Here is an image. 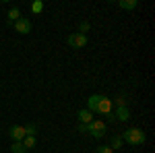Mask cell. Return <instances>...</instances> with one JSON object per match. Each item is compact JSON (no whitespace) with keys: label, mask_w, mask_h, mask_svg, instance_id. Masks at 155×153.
Instances as JSON below:
<instances>
[{"label":"cell","mask_w":155,"mask_h":153,"mask_svg":"<svg viewBox=\"0 0 155 153\" xmlns=\"http://www.w3.org/2000/svg\"><path fill=\"white\" fill-rule=\"evenodd\" d=\"M120 139H122V141H126L128 145H132V147H139V145H143V143H145L147 137H145V132L141 128H128L122 137H120Z\"/></svg>","instance_id":"6da1fadb"},{"label":"cell","mask_w":155,"mask_h":153,"mask_svg":"<svg viewBox=\"0 0 155 153\" xmlns=\"http://www.w3.org/2000/svg\"><path fill=\"white\" fill-rule=\"evenodd\" d=\"M87 132L93 135L95 139H101V137H106L107 126H106V122H101V120H93V122L87 124Z\"/></svg>","instance_id":"7a4b0ae2"},{"label":"cell","mask_w":155,"mask_h":153,"mask_svg":"<svg viewBox=\"0 0 155 153\" xmlns=\"http://www.w3.org/2000/svg\"><path fill=\"white\" fill-rule=\"evenodd\" d=\"M66 44H68L71 48H74V50H77V48H85L87 44H89V37L83 35V33H71L68 39H66Z\"/></svg>","instance_id":"3957f363"},{"label":"cell","mask_w":155,"mask_h":153,"mask_svg":"<svg viewBox=\"0 0 155 153\" xmlns=\"http://www.w3.org/2000/svg\"><path fill=\"white\" fill-rule=\"evenodd\" d=\"M112 110H114V101H112L110 97H106V95H101V99H99V104H97L95 112L107 116V114H112Z\"/></svg>","instance_id":"277c9868"},{"label":"cell","mask_w":155,"mask_h":153,"mask_svg":"<svg viewBox=\"0 0 155 153\" xmlns=\"http://www.w3.org/2000/svg\"><path fill=\"white\" fill-rule=\"evenodd\" d=\"M8 132H11V139L15 143H21L25 137H27V135H25V126H19V124L11 126V130H8Z\"/></svg>","instance_id":"5b68a950"},{"label":"cell","mask_w":155,"mask_h":153,"mask_svg":"<svg viewBox=\"0 0 155 153\" xmlns=\"http://www.w3.org/2000/svg\"><path fill=\"white\" fill-rule=\"evenodd\" d=\"M15 31H17V33H29V31H31V21H29L27 17H21V19L15 23Z\"/></svg>","instance_id":"8992f818"},{"label":"cell","mask_w":155,"mask_h":153,"mask_svg":"<svg viewBox=\"0 0 155 153\" xmlns=\"http://www.w3.org/2000/svg\"><path fill=\"white\" fill-rule=\"evenodd\" d=\"M114 118H116V120H120V122H126V120L130 118V112H128V108H126V106L116 108V112H114Z\"/></svg>","instance_id":"52a82bcc"},{"label":"cell","mask_w":155,"mask_h":153,"mask_svg":"<svg viewBox=\"0 0 155 153\" xmlns=\"http://www.w3.org/2000/svg\"><path fill=\"white\" fill-rule=\"evenodd\" d=\"M77 118H79V124H89V122H93V112L81 110V112L77 114Z\"/></svg>","instance_id":"ba28073f"},{"label":"cell","mask_w":155,"mask_h":153,"mask_svg":"<svg viewBox=\"0 0 155 153\" xmlns=\"http://www.w3.org/2000/svg\"><path fill=\"white\" fill-rule=\"evenodd\" d=\"M118 4H120V8H124V11H134L139 6V0H120Z\"/></svg>","instance_id":"9c48e42d"},{"label":"cell","mask_w":155,"mask_h":153,"mask_svg":"<svg viewBox=\"0 0 155 153\" xmlns=\"http://www.w3.org/2000/svg\"><path fill=\"white\" fill-rule=\"evenodd\" d=\"M99 99H101V95H91V97L87 99V110H89V112H95Z\"/></svg>","instance_id":"30bf717a"},{"label":"cell","mask_w":155,"mask_h":153,"mask_svg":"<svg viewBox=\"0 0 155 153\" xmlns=\"http://www.w3.org/2000/svg\"><path fill=\"white\" fill-rule=\"evenodd\" d=\"M19 19H21V11L17 6H12L11 11H8V23H17Z\"/></svg>","instance_id":"8fae6325"},{"label":"cell","mask_w":155,"mask_h":153,"mask_svg":"<svg viewBox=\"0 0 155 153\" xmlns=\"http://www.w3.org/2000/svg\"><path fill=\"white\" fill-rule=\"evenodd\" d=\"M21 143H23V147H25V149L29 151V149H33V147L37 145V139H35V137H25V139H23Z\"/></svg>","instance_id":"7c38bea8"},{"label":"cell","mask_w":155,"mask_h":153,"mask_svg":"<svg viewBox=\"0 0 155 153\" xmlns=\"http://www.w3.org/2000/svg\"><path fill=\"white\" fill-rule=\"evenodd\" d=\"M11 151L12 153H27V149L23 147V143H12V145H11Z\"/></svg>","instance_id":"4fadbf2b"},{"label":"cell","mask_w":155,"mask_h":153,"mask_svg":"<svg viewBox=\"0 0 155 153\" xmlns=\"http://www.w3.org/2000/svg\"><path fill=\"white\" fill-rule=\"evenodd\" d=\"M95 153H114V149L110 147V145H101V147H97Z\"/></svg>","instance_id":"5bb4252c"},{"label":"cell","mask_w":155,"mask_h":153,"mask_svg":"<svg viewBox=\"0 0 155 153\" xmlns=\"http://www.w3.org/2000/svg\"><path fill=\"white\" fill-rule=\"evenodd\" d=\"M25 135H27V137H35V126H33V124H27V126H25Z\"/></svg>","instance_id":"9a60e30c"},{"label":"cell","mask_w":155,"mask_h":153,"mask_svg":"<svg viewBox=\"0 0 155 153\" xmlns=\"http://www.w3.org/2000/svg\"><path fill=\"white\" fill-rule=\"evenodd\" d=\"M120 145H122V139L120 137H114L112 139V149H120Z\"/></svg>","instance_id":"2e32d148"},{"label":"cell","mask_w":155,"mask_h":153,"mask_svg":"<svg viewBox=\"0 0 155 153\" xmlns=\"http://www.w3.org/2000/svg\"><path fill=\"white\" fill-rule=\"evenodd\" d=\"M41 8H44V4H41L39 0H37V2H33V6H31V11H33V12H41Z\"/></svg>","instance_id":"e0dca14e"},{"label":"cell","mask_w":155,"mask_h":153,"mask_svg":"<svg viewBox=\"0 0 155 153\" xmlns=\"http://www.w3.org/2000/svg\"><path fill=\"white\" fill-rule=\"evenodd\" d=\"M87 31H89V23H87V21H83V23H81V31H79V33H87Z\"/></svg>","instance_id":"ac0fdd59"},{"label":"cell","mask_w":155,"mask_h":153,"mask_svg":"<svg viewBox=\"0 0 155 153\" xmlns=\"http://www.w3.org/2000/svg\"><path fill=\"white\" fill-rule=\"evenodd\" d=\"M116 104H118V108H120V106H126V101H124V97H118V99H116Z\"/></svg>","instance_id":"d6986e66"},{"label":"cell","mask_w":155,"mask_h":153,"mask_svg":"<svg viewBox=\"0 0 155 153\" xmlns=\"http://www.w3.org/2000/svg\"><path fill=\"white\" fill-rule=\"evenodd\" d=\"M79 132H87V124H79Z\"/></svg>","instance_id":"ffe728a7"}]
</instances>
